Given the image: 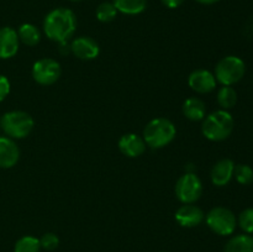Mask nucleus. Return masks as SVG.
Masks as SVG:
<instances>
[{"mask_svg":"<svg viewBox=\"0 0 253 252\" xmlns=\"http://www.w3.org/2000/svg\"><path fill=\"white\" fill-rule=\"evenodd\" d=\"M77 29V17L71 9L57 7L49 11L43 21V31L52 41L67 42Z\"/></svg>","mask_w":253,"mask_h":252,"instance_id":"nucleus-1","label":"nucleus"},{"mask_svg":"<svg viewBox=\"0 0 253 252\" xmlns=\"http://www.w3.org/2000/svg\"><path fill=\"white\" fill-rule=\"evenodd\" d=\"M235 121L227 110H216L204 118L202 132L205 138L210 141H224L229 137L234 130Z\"/></svg>","mask_w":253,"mask_h":252,"instance_id":"nucleus-2","label":"nucleus"},{"mask_svg":"<svg viewBox=\"0 0 253 252\" xmlns=\"http://www.w3.org/2000/svg\"><path fill=\"white\" fill-rule=\"evenodd\" d=\"M177 135L175 125L166 118H156L146 125L143 140L151 148H162L169 145Z\"/></svg>","mask_w":253,"mask_h":252,"instance_id":"nucleus-3","label":"nucleus"},{"mask_svg":"<svg viewBox=\"0 0 253 252\" xmlns=\"http://www.w3.org/2000/svg\"><path fill=\"white\" fill-rule=\"evenodd\" d=\"M0 126L10 138H25L34 128V119L26 111H9L1 116Z\"/></svg>","mask_w":253,"mask_h":252,"instance_id":"nucleus-4","label":"nucleus"},{"mask_svg":"<svg viewBox=\"0 0 253 252\" xmlns=\"http://www.w3.org/2000/svg\"><path fill=\"white\" fill-rule=\"evenodd\" d=\"M246 72V64L240 57L226 56L217 62L215 78L222 85H234L241 81Z\"/></svg>","mask_w":253,"mask_h":252,"instance_id":"nucleus-5","label":"nucleus"},{"mask_svg":"<svg viewBox=\"0 0 253 252\" xmlns=\"http://www.w3.org/2000/svg\"><path fill=\"white\" fill-rule=\"evenodd\" d=\"M207 225L211 231L220 236H229L234 234L237 219L234 212L224 207H216L210 210L205 217Z\"/></svg>","mask_w":253,"mask_h":252,"instance_id":"nucleus-6","label":"nucleus"},{"mask_svg":"<svg viewBox=\"0 0 253 252\" xmlns=\"http://www.w3.org/2000/svg\"><path fill=\"white\" fill-rule=\"evenodd\" d=\"M203 193V184L200 178L194 173H185L175 184V195L183 204H193Z\"/></svg>","mask_w":253,"mask_h":252,"instance_id":"nucleus-7","label":"nucleus"},{"mask_svg":"<svg viewBox=\"0 0 253 252\" xmlns=\"http://www.w3.org/2000/svg\"><path fill=\"white\" fill-rule=\"evenodd\" d=\"M62 73L61 64L52 58H42L32 66V78L41 85H51L56 83Z\"/></svg>","mask_w":253,"mask_h":252,"instance_id":"nucleus-8","label":"nucleus"},{"mask_svg":"<svg viewBox=\"0 0 253 252\" xmlns=\"http://www.w3.org/2000/svg\"><path fill=\"white\" fill-rule=\"evenodd\" d=\"M71 52L79 59L91 61L95 59L100 53V47L98 42L88 36H81L73 40L71 44Z\"/></svg>","mask_w":253,"mask_h":252,"instance_id":"nucleus-9","label":"nucleus"},{"mask_svg":"<svg viewBox=\"0 0 253 252\" xmlns=\"http://www.w3.org/2000/svg\"><path fill=\"white\" fill-rule=\"evenodd\" d=\"M216 78L207 69H197L192 72L188 78L190 89L199 94H208L216 88Z\"/></svg>","mask_w":253,"mask_h":252,"instance_id":"nucleus-10","label":"nucleus"},{"mask_svg":"<svg viewBox=\"0 0 253 252\" xmlns=\"http://www.w3.org/2000/svg\"><path fill=\"white\" fill-rule=\"evenodd\" d=\"M174 219L182 227H195L204 221L205 215L197 205L184 204L175 211Z\"/></svg>","mask_w":253,"mask_h":252,"instance_id":"nucleus-11","label":"nucleus"},{"mask_svg":"<svg viewBox=\"0 0 253 252\" xmlns=\"http://www.w3.org/2000/svg\"><path fill=\"white\" fill-rule=\"evenodd\" d=\"M20 40L17 31L10 26L0 29V58L9 59L19 51Z\"/></svg>","mask_w":253,"mask_h":252,"instance_id":"nucleus-12","label":"nucleus"},{"mask_svg":"<svg viewBox=\"0 0 253 252\" xmlns=\"http://www.w3.org/2000/svg\"><path fill=\"white\" fill-rule=\"evenodd\" d=\"M119 150L123 155L130 158L140 157L146 151V142L143 137L136 133H125L120 137L118 142Z\"/></svg>","mask_w":253,"mask_h":252,"instance_id":"nucleus-13","label":"nucleus"},{"mask_svg":"<svg viewBox=\"0 0 253 252\" xmlns=\"http://www.w3.org/2000/svg\"><path fill=\"white\" fill-rule=\"evenodd\" d=\"M235 163L230 158H222L217 161L212 167L210 177H211L212 184L216 187H225L230 183V180L234 177Z\"/></svg>","mask_w":253,"mask_h":252,"instance_id":"nucleus-14","label":"nucleus"},{"mask_svg":"<svg viewBox=\"0 0 253 252\" xmlns=\"http://www.w3.org/2000/svg\"><path fill=\"white\" fill-rule=\"evenodd\" d=\"M20 158V150L14 140L0 136V168H11Z\"/></svg>","mask_w":253,"mask_h":252,"instance_id":"nucleus-15","label":"nucleus"},{"mask_svg":"<svg viewBox=\"0 0 253 252\" xmlns=\"http://www.w3.org/2000/svg\"><path fill=\"white\" fill-rule=\"evenodd\" d=\"M182 110L185 118L189 119V120L200 121L204 120L205 114H207V106L202 99L192 96L183 103Z\"/></svg>","mask_w":253,"mask_h":252,"instance_id":"nucleus-16","label":"nucleus"},{"mask_svg":"<svg viewBox=\"0 0 253 252\" xmlns=\"http://www.w3.org/2000/svg\"><path fill=\"white\" fill-rule=\"evenodd\" d=\"M225 252H253V237L249 234L236 235L225 245Z\"/></svg>","mask_w":253,"mask_h":252,"instance_id":"nucleus-17","label":"nucleus"},{"mask_svg":"<svg viewBox=\"0 0 253 252\" xmlns=\"http://www.w3.org/2000/svg\"><path fill=\"white\" fill-rule=\"evenodd\" d=\"M17 36H19V40L22 43L26 44V46L34 47L41 40V32L35 25L22 24L17 30Z\"/></svg>","mask_w":253,"mask_h":252,"instance_id":"nucleus-18","label":"nucleus"},{"mask_svg":"<svg viewBox=\"0 0 253 252\" xmlns=\"http://www.w3.org/2000/svg\"><path fill=\"white\" fill-rule=\"evenodd\" d=\"M116 10L125 15H138L146 9L147 0H114Z\"/></svg>","mask_w":253,"mask_h":252,"instance_id":"nucleus-19","label":"nucleus"},{"mask_svg":"<svg viewBox=\"0 0 253 252\" xmlns=\"http://www.w3.org/2000/svg\"><path fill=\"white\" fill-rule=\"evenodd\" d=\"M217 103L222 110L234 108L237 103V93L231 85H222L217 91Z\"/></svg>","mask_w":253,"mask_h":252,"instance_id":"nucleus-20","label":"nucleus"},{"mask_svg":"<svg viewBox=\"0 0 253 252\" xmlns=\"http://www.w3.org/2000/svg\"><path fill=\"white\" fill-rule=\"evenodd\" d=\"M41 245H40V239L35 236H22L15 244L14 252H40Z\"/></svg>","mask_w":253,"mask_h":252,"instance_id":"nucleus-21","label":"nucleus"},{"mask_svg":"<svg viewBox=\"0 0 253 252\" xmlns=\"http://www.w3.org/2000/svg\"><path fill=\"white\" fill-rule=\"evenodd\" d=\"M118 15L115 5L113 2H101L96 9V19L100 22H110Z\"/></svg>","mask_w":253,"mask_h":252,"instance_id":"nucleus-22","label":"nucleus"},{"mask_svg":"<svg viewBox=\"0 0 253 252\" xmlns=\"http://www.w3.org/2000/svg\"><path fill=\"white\" fill-rule=\"evenodd\" d=\"M234 177L242 185H249L253 182V169L249 165H235Z\"/></svg>","mask_w":253,"mask_h":252,"instance_id":"nucleus-23","label":"nucleus"},{"mask_svg":"<svg viewBox=\"0 0 253 252\" xmlns=\"http://www.w3.org/2000/svg\"><path fill=\"white\" fill-rule=\"evenodd\" d=\"M237 222H239L240 227H241L246 234H253V208H247V209H245L244 211L240 214Z\"/></svg>","mask_w":253,"mask_h":252,"instance_id":"nucleus-24","label":"nucleus"},{"mask_svg":"<svg viewBox=\"0 0 253 252\" xmlns=\"http://www.w3.org/2000/svg\"><path fill=\"white\" fill-rule=\"evenodd\" d=\"M40 245H41V249L46 250V251H53L58 247L59 239L53 232H47L40 239Z\"/></svg>","mask_w":253,"mask_h":252,"instance_id":"nucleus-25","label":"nucleus"},{"mask_svg":"<svg viewBox=\"0 0 253 252\" xmlns=\"http://www.w3.org/2000/svg\"><path fill=\"white\" fill-rule=\"evenodd\" d=\"M10 93V82L5 76L0 74V101L4 100Z\"/></svg>","mask_w":253,"mask_h":252,"instance_id":"nucleus-26","label":"nucleus"},{"mask_svg":"<svg viewBox=\"0 0 253 252\" xmlns=\"http://www.w3.org/2000/svg\"><path fill=\"white\" fill-rule=\"evenodd\" d=\"M161 1H162V4L165 5V6L169 7V9H177V7H179L185 0H161Z\"/></svg>","mask_w":253,"mask_h":252,"instance_id":"nucleus-27","label":"nucleus"},{"mask_svg":"<svg viewBox=\"0 0 253 252\" xmlns=\"http://www.w3.org/2000/svg\"><path fill=\"white\" fill-rule=\"evenodd\" d=\"M195 1H198L199 4H203V5H211V4H215V2H217L219 0H195Z\"/></svg>","mask_w":253,"mask_h":252,"instance_id":"nucleus-28","label":"nucleus"},{"mask_svg":"<svg viewBox=\"0 0 253 252\" xmlns=\"http://www.w3.org/2000/svg\"><path fill=\"white\" fill-rule=\"evenodd\" d=\"M71 1H82V0H71Z\"/></svg>","mask_w":253,"mask_h":252,"instance_id":"nucleus-29","label":"nucleus"}]
</instances>
